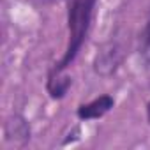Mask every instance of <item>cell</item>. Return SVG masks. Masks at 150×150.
Listing matches in <instances>:
<instances>
[{
    "instance_id": "obj_1",
    "label": "cell",
    "mask_w": 150,
    "mask_h": 150,
    "mask_svg": "<svg viewBox=\"0 0 150 150\" xmlns=\"http://www.w3.org/2000/svg\"><path fill=\"white\" fill-rule=\"evenodd\" d=\"M97 0H67V28L69 39L62 58L51 67L55 72L65 71L74 60H76L80 50L83 48L87 35L92 27V16Z\"/></svg>"
},
{
    "instance_id": "obj_2",
    "label": "cell",
    "mask_w": 150,
    "mask_h": 150,
    "mask_svg": "<svg viewBox=\"0 0 150 150\" xmlns=\"http://www.w3.org/2000/svg\"><path fill=\"white\" fill-rule=\"evenodd\" d=\"M122 60H124V48L117 39H111L97 50L94 57V64H92L94 72L103 78H110L111 74L117 72Z\"/></svg>"
},
{
    "instance_id": "obj_3",
    "label": "cell",
    "mask_w": 150,
    "mask_h": 150,
    "mask_svg": "<svg viewBox=\"0 0 150 150\" xmlns=\"http://www.w3.org/2000/svg\"><path fill=\"white\" fill-rule=\"evenodd\" d=\"M113 106H115V99L110 94H103L92 99L90 103L80 104L76 110V117L80 120H97V118H103L106 113H110Z\"/></svg>"
},
{
    "instance_id": "obj_4",
    "label": "cell",
    "mask_w": 150,
    "mask_h": 150,
    "mask_svg": "<svg viewBox=\"0 0 150 150\" xmlns=\"http://www.w3.org/2000/svg\"><path fill=\"white\" fill-rule=\"evenodd\" d=\"M71 85H72V78L69 74H65V71H62V72L50 71L48 80H46V90L51 99H55V101L64 99L65 94L69 92Z\"/></svg>"
},
{
    "instance_id": "obj_5",
    "label": "cell",
    "mask_w": 150,
    "mask_h": 150,
    "mask_svg": "<svg viewBox=\"0 0 150 150\" xmlns=\"http://www.w3.org/2000/svg\"><path fill=\"white\" fill-rule=\"evenodd\" d=\"M6 138L9 141H18L25 143L30 139V125L25 117L21 115H13L6 122Z\"/></svg>"
},
{
    "instance_id": "obj_6",
    "label": "cell",
    "mask_w": 150,
    "mask_h": 150,
    "mask_svg": "<svg viewBox=\"0 0 150 150\" xmlns=\"http://www.w3.org/2000/svg\"><path fill=\"white\" fill-rule=\"evenodd\" d=\"M139 55L146 67H150V18L145 23L141 35H139Z\"/></svg>"
},
{
    "instance_id": "obj_7",
    "label": "cell",
    "mask_w": 150,
    "mask_h": 150,
    "mask_svg": "<svg viewBox=\"0 0 150 150\" xmlns=\"http://www.w3.org/2000/svg\"><path fill=\"white\" fill-rule=\"evenodd\" d=\"M146 118H148V122H150V103L146 104Z\"/></svg>"
}]
</instances>
